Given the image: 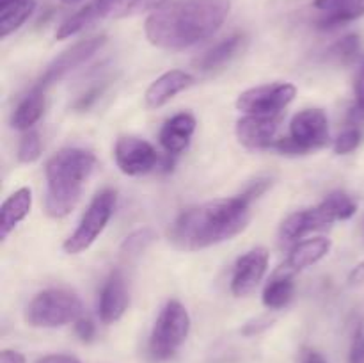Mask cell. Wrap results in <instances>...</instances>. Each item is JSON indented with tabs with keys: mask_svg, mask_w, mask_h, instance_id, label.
Here are the masks:
<instances>
[{
	"mask_svg": "<svg viewBox=\"0 0 364 363\" xmlns=\"http://www.w3.org/2000/svg\"><path fill=\"white\" fill-rule=\"evenodd\" d=\"M231 11L230 0H176L149 14L144 32L162 50L191 48L212 38Z\"/></svg>",
	"mask_w": 364,
	"mask_h": 363,
	"instance_id": "6da1fadb",
	"label": "cell"
},
{
	"mask_svg": "<svg viewBox=\"0 0 364 363\" xmlns=\"http://www.w3.org/2000/svg\"><path fill=\"white\" fill-rule=\"evenodd\" d=\"M251 201L244 194L192 206L169 228V242L181 251H199L231 241L247 228Z\"/></svg>",
	"mask_w": 364,
	"mask_h": 363,
	"instance_id": "7a4b0ae2",
	"label": "cell"
},
{
	"mask_svg": "<svg viewBox=\"0 0 364 363\" xmlns=\"http://www.w3.org/2000/svg\"><path fill=\"white\" fill-rule=\"evenodd\" d=\"M95 166L96 157L82 148H64L46 162L45 210L50 217H66L77 206Z\"/></svg>",
	"mask_w": 364,
	"mask_h": 363,
	"instance_id": "3957f363",
	"label": "cell"
},
{
	"mask_svg": "<svg viewBox=\"0 0 364 363\" xmlns=\"http://www.w3.org/2000/svg\"><path fill=\"white\" fill-rule=\"evenodd\" d=\"M84 306L80 298L68 288H48L28 302L25 322L32 327H60L77 322Z\"/></svg>",
	"mask_w": 364,
	"mask_h": 363,
	"instance_id": "277c9868",
	"label": "cell"
},
{
	"mask_svg": "<svg viewBox=\"0 0 364 363\" xmlns=\"http://www.w3.org/2000/svg\"><path fill=\"white\" fill-rule=\"evenodd\" d=\"M191 333V315L176 299L166 302L159 313L149 337V354L156 362H164L176 354Z\"/></svg>",
	"mask_w": 364,
	"mask_h": 363,
	"instance_id": "5b68a950",
	"label": "cell"
},
{
	"mask_svg": "<svg viewBox=\"0 0 364 363\" xmlns=\"http://www.w3.org/2000/svg\"><path fill=\"white\" fill-rule=\"evenodd\" d=\"M116 201L117 196L112 189H103L92 198L87 210L82 216L80 223H78L77 230L64 242L63 248L68 255H78V253L85 251L95 244L96 238L103 233V230L109 224L110 217L114 216Z\"/></svg>",
	"mask_w": 364,
	"mask_h": 363,
	"instance_id": "8992f818",
	"label": "cell"
},
{
	"mask_svg": "<svg viewBox=\"0 0 364 363\" xmlns=\"http://www.w3.org/2000/svg\"><path fill=\"white\" fill-rule=\"evenodd\" d=\"M297 88L288 82L265 84L247 89L237 100V109L252 116H277L294 102Z\"/></svg>",
	"mask_w": 364,
	"mask_h": 363,
	"instance_id": "52a82bcc",
	"label": "cell"
},
{
	"mask_svg": "<svg viewBox=\"0 0 364 363\" xmlns=\"http://www.w3.org/2000/svg\"><path fill=\"white\" fill-rule=\"evenodd\" d=\"M105 43H107V36L98 34V36H92V38L82 39V41L75 43L73 46L64 50L59 57H55V59L48 64L46 71L43 73L41 80H39V88L45 89L46 85L53 84V82L63 80L66 75H70L71 71L80 68L85 60H89L96 52H100Z\"/></svg>",
	"mask_w": 364,
	"mask_h": 363,
	"instance_id": "ba28073f",
	"label": "cell"
},
{
	"mask_svg": "<svg viewBox=\"0 0 364 363\" xmlns=\"http://www.w3.org/2000/svg\"><path fill=\"white\" fill-rule=\"evenodd\" d=\"M114 160L121 173L141 177L156 167L160 157L148 141L141 137H119L114 148Z\"/></svg>",
	"mask_w": 364,
	"mask_h": 363,
	"instance_id": "9c48e42d",
	"label": "cell"
},
{
	"mask_svg": "<svg viewBox=\"0 0 364 363\" xmlns=\"http://www.w3.org/2000/svg\"><path fill=\"white\" fill-rule=\"evenodd\" d=\"M290 137L302 153H309L329 142V120L322 109H304L290 123Z\"/></svg>",
	"mask_w": 364,
	"mask_h": 363,
	"instance_id": "30bf717a",
	"label": "cell"
},
{
	"mask_svg": "<svg viewBox=\"0 0 364 363\" xmlns=\"http://www.w3.org/2000/svg\"><path fill=\"white\" fill-rule=\"evenodd\" d=\"M269 267V251L265 248H255L237 260L231 276V292L237 298L251 294L263 280Z\"/></svg>",
	"mask_w": 364,
	"mask_h": 363,
	"instance_id": "8fae6325",
	"label": "cell"
},
{
	"mask_svg": "<svg viewBox=\"0 0 364 363\" xmlns=\"http://www.w3.org/2000/svg\"><path fill=\"white\" fill-rule=\"evenodd\" d=\"M279 116H252L247 114L237 121V139L249 149H269L277 141Z\"/></svg>",
	"mask_w": 364,
	"mask_h": 363,
	"instance_id": "7c38bea8",
	"label": "cell"
},
{
	"mask_svg": "<svg viewBox=\"0 0 364 363\" xmlns=\"http://www.w3.org/2000/svg\"><path fill=\"white\" fill-rule=\"evenodd\" d=\"M130 305V295H128L127 281L121 270H112L109 278L103 283L100 292L98 301V315L100 320L107 326L117 322Z\"/></svg>",
	"mask_w": 364,
	"mask_h": 363,
	"instance_id": "4fadbf2b",
	"label": "cell"
},
{
	"mask_svg": "<svg viewBox=\"0 0 364 363\" xmlns=\"http://www.w3.org/2000/svg\"><path fill=\"white\" fill-rule=\"evenodd\" d=\"M171 0H92L85 4L91 11L95 21L107 20V18H127L135 16V14L148 13V11H159L167 6Z\"/></svg>",
	"mask_w": 364,
	"mask_h": 363,
	"instance_id": "5bb4252c",
	"label": "cell"
},
{
	"mask_svg": "<svg viewBox=\"0 0 364 363\" xmlns=\"http://www.w3.org/2000/svg\"><path fill=\"white\" fill-rule=\"evenodd\" d=\"M331 224H333V221L320 205L315 206V209L301 210V212L291 214L283 221L279 228V241L283 244H291V242H297L304 235L316 230H323Z\"/></svg>",
	"mask_w": 364,
	"mask_h": 363,
	"instance_id": "9a60e30c",
	"label": "cell"
},
{
	"mask_svg": "<svg viewBox=\"0 0 364 363\" xmlns=\"http://www.w3.org/2000/svg\"><path fill=\"white\" fill-rule=\"evenodd\" d=\"M196 82V78L191 73L181 70H171L166 71L164 75H160L155 82L148 88L146 91V105L149 109H159L164 107L167 102L174 98L176 95H180L181 91L191 88Z\"/></svg>",
	"mask_w": 364,
	"mask_h": 363,
	"instance_id": "2e32d148",
	"label": "cell"
},
{
	"mask_svg": "<svg viewBox=\"0 0 364 363\" xmlns=\"http://www.w3.org/2000/svg\"><path fill=\"white\" fill-rule=\"evenodd\" d=\"M196 117L191 112L174 114L171 120L164 123L160 130V144L169 155H178L185 152L191 144V139L196 132Z\"/></svg>",
	"mask_w": 364,
	"mask_h": 363,
	"instance_id": "e0dca14e",
	"label": "cell"
},
{
	"mask_svg": "<svg viewBox=\"0 0 364 363\" xmlns=\"http://www.w3.org/2000/svg\"><path fill=\"white\" fill-rule=\"evenodd\" d=\"M245 43H247V38L245 34H233L230 38L223 39L220 43L213 45L212 48L205 50L201 56H198L194 59L196 70L199 71H213L223 68L224 64L230 63L231 59L238 56V53L244 50Z\"/></svg>",
	"mask_w": 364,
	"mask_h": 363,
	"instance_id": "ac0fdd59",
	"label": "cell"
},
{
	"mask_svg": "<svg viewBox=\"0 0 364 363\" xmlns=\"http://www.w3.org/2000/svg\"><path fill=\"white\" fill-rule=\"evenodd\" d=\"M331 246L333 244L326 237H315L308 238L304 242H299V244L294 246V249L290 251L283 267L287 270H290L291 274L299 273L302 269H308V267L315 265V263H318L320 260L329 255Z\"/></svg>",
	"mask_w": 364,
	"mask_h": 363,
	"instance_id": "d6986e66",
	"label": "cell"
},
{
	"mask_svg": "<svg viewBox=\"0 0 364 363\" xmlns=\"http://www.w3.org/2000/svg\"><path fill=\"white\" fill-rule=\"evenodd\" d=\"M32 209V191L28 187H21L14 191L4 201L0 209V238L6 241L7 235L31 214Z\"/></svg>",
	"mask_w": 364,
	"mask_h": 363,
	"instance_id": "ffe728a7",
	"label": "cell"
},
{
	"mask_svg": "<svg viewBox=\"0 0 364 363\" xmlns=\"http://www.w3.org/2000/svg\"><path fill=\"white\" fill-rule=\"evenodd\" d=\"M294 274L290 270L284 269L281 265V269H277L274 273V276L270 278V281L267 283V287L263 288V305L269 310H283L284 306H288V302L291 301L295 292L294 280H291Z\"/></svg>",
	"mask_w": 364,
	"mask_h": 363,
	"instance_id": "44dd1931",
	"label": "cell"
},
{
	"mask_svg": "<svg viewBox=\"0 0 364 363\" xmlns=\"http://www.w3.org/2000/svg\"><path fill=\"white\" fill-rule=\"evenodd\" d=\"M43 112H45V91L43 88H34L28 95L21 98L13 114V127L16 130H31L39 120H41Z\"/></svg>",
	"mask_w": 364,
	"mask_h": 363,
	"instance_id": "7402d4cb",
	"label": "cell"
},
{
	"mask_svg": "<svg viewBox=\"0 0 364 363\" xmlns=\"http://www.w3.org/2000/svg\"><path fill=\"white\" fill-rule=\"evenodd\" d=\"M36 0H0V36L7 38L31 18Z\"/></svg>",
	"mask_w": 364,
	"mask_h": 363,
	"instance_id": "603a6c76",
	"label": "cell"
},
{
	"mask_svg": "<svg viewBox=\"0 0 364 363\" xmlns=\"http://www.w3.org/2000/svg\"><path fill=\"white\" fill-rule=\"evenodd\" d=\"M320 206L326 210V214L331 217L333 223L350 219V217L355 216V212H358V203H355V199L352 198V196H348L347 192L341 191L331 192V194L320 203Z\"/></svg>",
	"mask_w": 364,
	"mask_h": 363,
	"instance_id": "cb8c5ba5",
	"label": "cell"
},
{
	"mask_svg": "<svg viewBox=\"0 0 364 363\" xmlns=\"http://www.w3.org/2000/svg\"><path fill=\"white\" fill-rule=\"evenodd\" d=\"M364 16V0H348L347 4L340 6L338 9L326 13V16L318 21L320 28H334L340 25L354 21Z\"/></svg>",
	"mask_w": 364,
	"mask_h": 363,
	"instance_id": "d4e9b609",
	"label": "cell"
},
{
	"mask_svg": "<svg viewBox=\"0 0 364 363\" xmlns=\"http://www.w3.org/2000/svg\"><path fill=\"white\" fill-rule=\"evenodd\" d=\"M359 50H361V38L358 34H348L341 38L340 41L334 43L329 52H327V56H329V59L336 60V63L348 64L358 57Z\"/></svg>",
	"mask_w": 364,
	"mask_h": 363,
	"instance_id": "484cf974",
	"label": "cell"
},
{
	"mask_svg": "<svg viewBox=\"0 0 364 363\" xmlns=\"http://www.w3.org/2000/svg\"><path fill=\"white\" fill-rule=\"evenodd\" d=\"M156 233L153 228H139V230L132 231L127 238L121 244V253L127 256H137L141 255L142 251L149 248V246L155 242Z\"/></svg>",
	"mask_w": 364,
	"mask_h": 363,
	"instance_id": "4316f807",
	"label": "cell"
},
{
	"mask_svg": "<svg viewBox=\"0 0 364 363\" xmlns=\"http://www.w3.org/2000/svg\"><path fill=\"white\" fill-rule=\"evenodd\" d=\"M41 157V139L34 130H27V134L21 137L18 146V160L23 164H32Z\"/></svg>",
	"mask_w": 364,
	"mask_h": 363,
	"instance_id": "83f0119b",
	"label": "cell"
},
{
	"mask_svg": "<svg viewBox=\"0 0 364 363\" xmlns=\"http://www.w3.org/2000/svg\"><path fill=\"white\" fill-rule=\"evenodd\" d=\"M363 134L358 127H350L347 130L341 132L340 135L334 141V153L338 155H348L354 149H358V146L361 144Z\"/></svg>",
	"mask_w": 364,
	"mask_h": 363,
	"instance_id": "f1b7e54d",
	"label": "cell"
},
{
	"mask_svg": "<svg viewBox=\"0 0 364 363\" xmlns=\"http://www.w3.org/2000/svg\"><path fill=\"white\" fill-rule=\"evenodd\" d=\"M103 89H105V85H95V88H91V89H89V91H85L84 95H82L80 98H78L77 102H75L73 107H75V109H77V110H87V109H91V107L95 105L96 100H98L100 96H102Z\"/></svg>",
	"mask_w": 364,
	"mask_h": 363,
	"instance_id": "f546056e",
	"label": "cell"
},
{
	"mask_svg": "<svg viewBox=\"0 0 364 363\" xmlns=\"http://www.w3.org/2000/svg\"><path fill=\"white\" fill-rule=\"evenodd\" d=\"M75 333H77V337L80 338L82 342H91L92 338H95V335H96L95 322H92L89 317L82 315L80 319L75 322Z\"/></svg>",
	"mask_w": 364,
	"mask_h": 363,
	"instance_id": "4dcf8cb0",
	"label": "cell"
},
{
	"mask_svg": "<svg viewBox=\"0 0 364 363\" xmlns=\"http://www.w3.org/2000/svg\"><path fill=\"white\" fill-rule=\"evenodd\" d=\"M270 185H272V180H270V178H258V180L252 182V184L249 185V187L245 189L242 194H244L245 198L252 203L255 199H258L263 192H267V189H269Z\"/></svg>",
	"mask_w": 364,
	"mask_h": 363,
	"instance_id": "1f68e13d",
	"label": "cell"
},
{
	"mask_svg": "<svg viewBox=\"0 0 364 363\" xmlns=\"http://www.w3.org/2000/svg\"><path fill=\"white\" fill-rule=\"evenodd\" d=\"M350 363H364V330H358L350 349Z\"/></svg>",
	"mask_w": 364,
	"mask_h": 363,
	"instance_id": "d6a6232c",
	"label": "cell"
},
{
	"mask_svg": "<svg viewBox=\"0 0 364 363\" xmlns=\"http://www.w3.org/2000/svg\"><path fill=\"white\" fill-rule=\"evenodd\" d=\"M347 281H348V287H363L364 285V260L350 270Z\"/></svg>",
	"mask_w": 364,
	"mask_h": 363,
	"instance_id": "836d02e7",
	"label": "cell"
},
{
	"mask_svg": "<svg viewBox=\"0 0 364 363\" xmlns=\"http://www.w3.org/2000/svg\"><path fill=\"white\" fill-rule=\"evenodd\" d=\"M270 326V320L269 319H258V320H252V322L245 324V327L242 330L244 335H256V333H262L263 330Z\"/></svg>",
	"mask_w": 364,
	"mask_h": 363,
	"instance_id": "e575fe53",
	"label": "cell"
},
{
	"mask_svg": "<svg viewBox=\"0 0 364 363\" xmlns=\"http://www.w3.org/2000/svg\"><path fill=\"white\" fill-rule=\"evenodd\" d=\"M0 363H27L25 356L21 352L13 351V349H4L0 352Z\"/></svg>",
	"mask_w": 364,
	"mask_h": 363,
	"instance_id": "d590c367",
	"label": "cell"
},
{
	"mask_svg": "<svg viewBox=\"0 0 364 363\" xmlns=\"http://www.w3.org/2000/svg\"><path fill=\"white\" fill-rule=\"evenodd\" d=\"M36 363H80L75 356H68V354H48L39 358Z\"/></svg>",
	"mask_w": 364,
	"mask_h": 363,
	"instance_id": "8d00e7d4",
	"label": "cell"
},
{
	"mask_svg": "<svg viewBox=\"0 0 364 363\" xmlns=\"http://www.w3.org/2000/svg\"><path fill=\"white\" fill-rule=\"evenodd\" d=\"M347 2L348 0H315V7L320 11H326V13H331V11L338 9V7Z\"/></svg>",
	"mask_w": 364,
	"mask_h": 363,
	"instance_id": "74e56055",
	"label": "cell"
},
{
	"mask_svg": "<svg viewBox=\"0 0 364 363\" xmlns=\"http://www.w3.org/2000/svg\"><path fill=\"white\" fill-rule=\"evenodd\" d=\"M350 120L355 123H364V100H358L350 110Z\"/></svg>",
	"mask_w": 364,
	"mask_h": 363,
	"instance_id": "f35d334b",
	"label": "cell"
},
{
	"mask_svg": "<svg viewBox=\"0 0 364 363\" xmlns=\"http://www.w3.org/2000/svg\"><path fill=\"white\" fill-rule=\"evenodd\" d=\"M302 363H327V362H326V358L320 354V352L308 351L304 354V358H302Z\"/></svg>",
	"mask_w": 364,
	"mask_h": 363,
	"instance_id": "ab89813d",
	"label": "cell"
},
{
	"mask_svg": "<svg viewBox=\"0 0 364 363\" xmlns=\"http://www.w3.org/2000/svg\"><path fill=\"white\" fill-rule=\"evenodd\" d=\"M355 96H358V100H364V66L355 78Z\"/></svg>",
	"mask_w": 364,
	"mask_h": 363,
	"instance_id": "60d3db41",
	"label": "cell"
},
{
	"mask_svg": "<svg viewBox=\"0 0 364 363\" xmlns=\"http://www.w3.org/2000/svg\"><path fill=\"white\" fill-rule=\"evenodd\" d=\"M60 2H64V4H78V2H84V0H60Z\"/></svg>",
	"mask_w": 364,
	"mask_h": 363,
	"instance_id": "b9f144b4",
	"label": "cell"
}]
</instances>
